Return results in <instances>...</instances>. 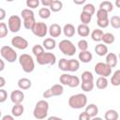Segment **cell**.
Segmentation results:
<instances>
[{
	"label": "cell",
	"instance_id": "obj_1",
	"mask_svg": "<svg viewBox=\"0 0 120 120\" xmlns=\"http://www.w3.org/2000/svg\"><path fill=\"white\" fill-rule=\"evenodd\" d=\"M48 111H49V103L45 99L38 100L36 103V106L33 111V115L36 119L41 120L47 117L48 115Z\"/></svg>",
	"mask_w": 120,
	"mask_h": 120
},
{
	"label": "cell",
	"instance_id": "obj_2",
	"mask_svg": "<svg viewBox=\"0 0 120 120\" xmlns=\"http://www.w3.org/2000/svg\"><path fill=\"white\" fill-rule=\"evenodd\" d=\"M68 105L70 108L75 109V110L82 109L83 107H86L87 105V97L82 93L72 95L68 98Z\"/></svg>",
	"mask_w": 120,
	"mask_h": 120
},
{
	"label": "cell",
	"instance_id": "obj_3",
	"mask_svg": "<svg viewBox=\"0 0 120 120\" xmlns=\"http://www.w3.org/2000/svg\"><path fill=\"white\" fill-rule=\"evenodd\" d=\"M19 63L22 70L26 73H31L35 69V62L33 57L28 53H22L19 57Z\"/></svg>",
	"mask_w": 120,
	"mask_h": 120
},
{
	"label": "cell",
	"instance_id": "obj_4",
	"mask_svg": "<svg viewBox=\"0 0 120 120\" xmlns=\"http://www.w3.org/2000/svg\"><path fill=\"white\" fill-rule=\"evenodd\" d=\"M58 47H59V50L65 54V55H68V56H72L76 53V47L75 45L69 40V39H62L59 44H58Z\"/></svg>",
	"mask_w": 120,
	"mask_h": 120
},
{
	"label": "cell",
	"instance_id": "obj_5",
	"mask_svg": "<svg viewBox=\"0 0 120 120\" xmlns=\"http://www.w3.org/2000/svg\"><path fill=\"white\" fill-rule=\"evenodd\" d=\"M0 54L2 56V58L6 61H8V63H13L17 60V52H15V50L10 47V46H2L0 49Z\"/></svg>",
	"mask_w": 120,
	"mask_h": 120
},
{
	"label": "cell",
	"instance_id": "obj_6",
	"mask_svg": "<svg viewBox=\"0 0 120 120\" xmlns=\"http://www.w3.org/2000/svg\"><path fill=\"white\" fill-rule=\"evenodd\" d=\"M94 70L95 72L99 75L100 77H109L110 75H112V68L110 66H108L106 63L104 62H98L96 65H95V68H94Z\"/></svg>",
	"mask_w": 120,
	"mask_h": 120
},
{
	"label": "cell",
	"instance_id": "obj_7",
	"mask_svg": "<svg viewBox=\"0 0 120 120\" xmlns=\"http://www.w3.org/2000/svg\"><path fill=\"white\" fill-rule=\"evenodd\" d=\"M8 30L12 33H17L20 31L22 27V19L18 15H11L8 20Z\"/></svg>",
	"mask_w": 120,
	"mask_h": 120
},
{
	"label": "cell",
	"instance_id": "obj_8",
	"mask_svg": "<svg viewBox=\"0 0 120 120\" xmlns=\"http://www.w3.org/2000/svg\"><path fill=\"white\" fill-rule=\"evenodd\" d=\"M37 62L38 65H52L53 66L56 63V56L52 52H44L42 55L37 57Z\"/></svg>",
	"mask_w": 120,
	"mask_h": 120
},
{
	"label": "cell",
	"instance_id": "obj_9",
	"mask_svg": "<svg viewBox=\"0 0 120 120\" xmlns=\"http://www.w3.org/2000/svg\"><path fill=\"white\" fill-rule=\"evenodd\" d=\"M33 32V34L38 38H44L47 33L49 32V28L47 26V24L43 22H37V23L35 24V26L33 27V29L31 30Z\"/></svg>",
	"mask_w": 120,
	"mask_h": 120
},
{
	"label": "cell",
	"instance_id": "obj_10",
	"mask_svg": "<svg viewBox=\"0 0 120 120\" xmlns=\"http://www.w3.org/2000/svg\"><path fill=\"white\" fill-rule=\"evenodd\" d=\"M11 45L16 48V49H19V50H25L27 47H28V41L21 37V36H15L12 38L11 39Z\"/></svg>",
	"mask_w": 120,
	"mask_h": 120
},
{
	"label": "cell",
	"instance_id": "obj_11",
	"mask_svg": "<svg viewBox=\"0 0 120 120\" xmlns=\"http://www.w3.org/2000/svg\"><path fill=\"white\" fill-rule=\"evenodd\" d=\"M24 99V94L22 90H13L10 94V100L13 104H21Z\"/></svg>",
	"mask_w": 120,
	"mask_h": 120
},
{
	"label": "cell",
	"instance_id": "obj_12",
	"mask_svg": "<svg viewBox=\"0 0 120 120\" xmlns=\"http://www.w3.org/2000/svg\"><path fill=\"white\" fill-rule=\"evenodd\" d=\"M63 29L61 28V26L58 23H52L50 25L49 27V35L51 38H58L61 33H62Z\"/></svg>",
	"mask_w": 120,
	"mask_h": 120
},
{
	"label": "cell",
	"instance_id": "obj_13",
	"mask_svg": "<svg viewBox=\"0 0 120 120\" xmlns=\"http://www.w3.org/2000/svg\"><path fill=\"white\" fill-rule=\"evenodd\" d=\"M118 62V57L114 52H108V54L106 55V64L108 66H110L111 68H114L116 67Z\"/></svg>",
	"mask_w": 120,
	"mask_h": 120
},
{
	"label": "cell",
	"instance_id": "obj_14",
	"mask_svg": "<svg viewBox=\"0 0 120 120\" xmlns=\"http://www.w3.org/2000/svg\"><path fill=\"white\" fill-rule=\"evenodd\" d=\"M76 31H77L78 35L80 37H82V38H86V37H88L90 35V28L86 24H82V23L79 24L77 29H76Z\"/></svg>",
	"mask_w": 120,
	"mask_h": 120
},
{
	"label": "cell",
	"instance_id": "obj_15",
	"mask_svg": "<svg viewBox=\"0 0 120 120\" xmlns=\"http://www.w3.org/2000/svg\"><path fill=\"white\" fill-rule=\"evenodd\" d=\"M78 58L81 62L82 63H89L93 59V54L89 51H84V52H80L78 54Z\"/></svg>",
	"mask_w": 120,
	"mask_h": 120
},
{
	"label": "cell",
	"instance_id": "obj_16",
	"mask_svg": "<svg viewBox=\"0 0 120 120\" xmlns=\"http://www.w3.org/2000/svg\"><path fill=\"white\" fill-rule=\"evenodd\" d=\"M75 26L71 23H67L63 27V33L67 38H72L75 35Z\"/></svg>",
	"mask_w": 120,
	"mask_h": 120
},
{
	"label": "cell",
	"instance_id": "obj_17",
	"mask_svg": "<svg viewBox=\"0 0 120 120\" xmlns=\"http://www.w3.org/2000/svg\"><path fill=\"white\" fill-rule=\"evenodd\" d=\"M95 52L98 56H105L108 54V47L104 43H98L95 46Z\"/></svg>",
	"mask_w": 120,
	"mask_h": 120
},
{
	"label": "cell",
	"instance_id": "obj_18",
	"mask_svg": "<svg viewBox=\"0 0 120 120\" xmlns=\"http://www.w3.org/2000/svg\"><path fill=\"white\" fill-rule=\"evenodd\" d=\"M50 91H51V94H52V97H59L63 94L64 92V87L62 84L60 83H56V84H53L51 88H49Z\"/></svg>",
	"mask_w": 120,
	"mask_h": 120
},
{
	"label": "cell",
	"instance_id": "obj_19",
	"mask_svg": "<svg viewBox=\"0 0 120 120\" xmlns=\"http://www.w3.org/2000/svg\"><path fill=\"white\" fill-rule=\"evenodd\" d=\"M32 86V82L28 78H21L18 81V87L21 90H27Z\"/></svg>",
	"mask_w": 120,
	"mask_h": 120
},
{
	"label": "cell",
	"instance_id": "obj_20",
	"mask_svg": "<svg viewBox=\"0 0 120 120\" xmlns=\"http://www.w3.org/2000/svg\"><path fill=\"white\" fill-rule=\"evenodd\" d=\"M42 46L44 49L48 50V51H51V50H53L56 46V41L54 38H47L43 40L42 42Z\"/></svg>",
	"mask_w": 120,
	"mask_h": 120
},
{
	"label": "cell",
	"instance_id": "obj_21",
	"mask_svg": "<svg viewBox=\"0 0 120 120\" xmlns=\"http://www.w3.org/2000/svg\"><path fill=\"white\" fill-rule=\"evenodd\" d=\"M84 112H86L90 115V117L93 118V117H95V116L98 115V106L96 104L91 103L89 105H86Z\"/></svg>",
	"mask_w": 120,
	"mask_h": 120
},
{
	"label": "cell",
	"instance_id": "obj_22",
	"mask_svg": "<svg viewBox=\"0 0 120 120\" xmlns=\"http://www.w3.org/2000/svg\"><path fill=\"white\" fill-rule=\"evenodd\" d=\"M24 112V107L21 104H14L11 108V113L14 117H20Z\"/></svg>",
	"mask_w": 120,
	"mask_h": 120
},
{
	"label": "cell",
	"instance_id": "obj_23",
	"mask_svg": "<svg viewBox=\"0 0 120 120\" xmlns=\"http://www.w3.org/2000/svg\"><path fill=\"white\" fill-rule=\"evenodd\" d=\"M104 33L101 29H94L92 32H91V38L96 41V42H99V41H102V37H103Z\"/></svg>",
	"mask_w": 120,
	"mask_h": 120
},
{
	"label": "cell",
	"instance_id": "obj_24",
	"mask_svg": "<svg viewBox=\"0 0 120 120\" xmlns=\"http://www.w3.org/2000/svg\"><path fill=\"white\" fill-rule=\"evenodd\" d=\"M108 83H109V82H108L107 78H105V77H100V76H99V77L97 79L96 86H97L98 89H99V90H103V89L107 88Z\"/></svg>",
	"mask_w": 120,
	"mask_h": 120
},
{
	"label": "cell",
	"instance_id": "obj_25",
	"mask_svg": "<svg viewBox=\"0 0 120 120\" xmlns=\"http://www.w3.org/2000/svg\"><path fill=\"white\" fill-rule=\"evenodd\" d=\"M104 117H105V120H118L119 114L115 110L110 109L105 112Z\"/></svg>",
	"mask_w": 120,
	"mask_h": 120
},
{
	"label": "cell",
	"instance_id": "obj_26",
	"mask_svg": "<svg viewBox=\"0 0 120 120\" xmlns=\"http://www.w3.org/2000/svg\"><path fill=\"white\" fill-rule=\"evenodd\" d=\"M80 68V62L76 59H69L68 60V71L74 72Z\"/></svg>",
	"mask_w": 120,
	"mask_h": 120
},
{
	"label": "cell",
	"instance_id": "obj_27",
	"mask_svg": "<svg viewBox=\"0 0 120 120\" xmlns=\"http://www.w3.org/2000/svg\"><path fill=\"white\" fill-rule=\"evenodd\" d=\"M111 83L113 86H119L120 85V69H117L113 72V74L111 78Z\"/></svg>",
	"mask_w": 120,
	"mask_h": 120
},
{
	"label": "cell",
	"instance_id": "obj_28",
	"mask_svg": "<svg viewBox=\"0 0 120 120\" xmlns=\"http://www.w3.org/2000/svg\"><path fill=\"white\" fill-rule=\"evenodd\" d=\"M62 8H63V3L59 0H53L52 5L50 6V9L52 12H58L62 9Z\"/></svg>",
	"mask_w": 120,
	"mask_h": 120
},
{
	"label": "cell",
	"instance_id": "obj_29",
	"mask_svg": "<svg viewBox=\"0 0 120 120\" xmlns=\"http://www.w3.org/2000/svg\"><path fill=\"white\" fill-rule=\"evenodd\" d=\"M115 40L114 35L112 33H104L102 37V41L104 44H112Z\"/></svg>",
	"mask_w": 120,
	"mask_h": 120
},
{
	"label": "cell",
	"instance_id": "obj_30",
	"mask_svg": "<svg viewBox=\"0 0 120 120\" xmlns=\"http://www.w3.org/2000/svg\"><path fill=\"white\" fill-rule=\"evenodd\" d=\"M82 82H94V75L91 71L85 70L81 74Z\"/></svg>",
	"mask_w": 120,
	"mask_h": 120
},
{
	"label": "cell",
	"instance_id": "obj_31",
	"mask_svg": "<svg viewBox=\"0 0 120 120\" xmlns=\"http://www.w3.org/2000/svg\"><path fill=\"white\" fill-rule=\"evenodd\" d=\"M51 9L49 8H41L38 10V15L41 19H49L51 17Z\"/></svg>",
	"mask_w": 120,
	"mask_h": 120
},
{
	"label": "cell",
	"instance_id": "obj_32",
	"mask_svg": "<svg viewBox=\"0 0 120 120\" xmlns=\"http://www.w3.org/2000/svg\"><path fill=\"white\" fill-rule=\"evenodd\" d=\"M99 8H102V9L106 10V11L109 13V12L112 11V9H113V5H112V3L111 1H103V2H101V3L99 4Z\"/></svg>",
	"mask_w": 120,
	"mask_h": 120
},
{
	"label": "cell",
	"instance_id": "obj_33",
	"mask_svg": "<svg viewBox=\"0 0 120 120\" xmlns=\"http://www.w3.org/2000/svg\"><path fill=\"white\" fill-rule=\"evenodd\" d=\"M21 16L23 20H26V19H31V18H35V14L33 12L32 9L30 8H24L21 11Z\"/></svg>",
	"mask_w": 120,
	"mask_h": 120
},
{
	"label": "cell",
	"instance_id": "obj_34",
	"mask_svg": "<svg viewBox=\"0 0 120 120\" xmlns=\"http://www.w3.org/2000/svg\"><path fill=\"white\" fill-rule=\"evenodd\" d=\"M80 20H81L82 24H86L87 25L92 20V15H90V14L84 12V11H82L81 14H80Z\"/></svg>",
	"mask_w": 120,
	"mask_h": 120
},
{
	"label": "cell",
	"instance_id": "obj_35",
	"mask_svg": "<svg viewBox=\"0 0 120 120\" xmlns=\"http://www.w3.org/2000/svg\"><path fill=\"white\" fill-rule=\"evenodd\" d=\"M32 52H33V54H34L36 57H38V56L42 55L45 52H44L43 46L38 45V44H36V45H34V47L32 48Z\"/></svg>",
	"mask_w": 120,
	"mask_h": 120
},
{
	"label": "cell",
	"instance_id": "obj_36",
	"mask_svg": "<svg viewBox=\"0 0 120 120\" xmlns=\"http://www.w3.org/2000/svg\"><path fill=\"white\" fill-rule=\"evenodd\" d=\"M94 82H81V88L84 92H91L94 89Z\"/></svg>",
	"mask_w": 120,
	"mask_h": 120
},
{
	"label": "cell",
	"instance_id": "obj_37",
	"mask_svg": "<svg viewBox=\"0 0 120 120\" xmlns=\"http://www.w3.org/2000/svg\"><path fill=\"white\" fill-rule=\"evenodd\" d=\"M36 23H37V21H36L35 18L23 20V26H24L25 29H28V30H32Z\"/></svg>",
	"mask_w": 120,
	"mask_h": 120
},
{
	"label": "cell",
	"instance_id": "obj_38",
	"mask_svg": "<svg viewBox=\"0 0 120 120\" xmlns=\"http://www.w3.org/2000/svg\"><path fill=\"white\" fill-rule=\"evenodd\" d=\"M110 24L112 25V28L119 29L120 28V17L117 15H113L110 19Z\"/></svg>",
	"mask_w": 120,
	"mask_h": 120
},
{
	"label": "cell",
	"instance_id": "obj_39",
	"mask_svg": "<svg viewBox=\"0 0 120 120\" xmlns=\"http://www.w3.org/2000/svg\"><path fill=\"white\" fill-rule=\"evenodd\" d=\"M58 68L62 71H68V60L66 58H61L58 62Z\"/></svg>",
	"mask_w": 120,
	"mask_h": 120
},
{
	"label": "cell",
	"instance_id": "obj_40",
	"mask_svg": "<svg viewBox=\"0 0 120 120\" xmlns=\"http://www.w3.org/2000/svg\"><path fill=\"white\" fill-rule=\"evenodd\" d=\"M70 79H71V75L68 74V73H64L62 75H60L59 77V82H61L62 85H68L70 82Z\"/></svg>",
	"mask_w": 120,
	"mask_h": 120
},
{
	"label": "cell",
	"instance_id": "obj_41",
	"mask_svg": "<svg viewBox=\"0 0 120 120\" xmlns=\"http://www.w3.org/2000/svg\"><path fill=\"white\" fill-rule=\"evenodd\" d=\"M82 11H84V12L90 14V15H93V14H95V12H96V8H95V6H94L93 4L88 3V4L84 5V7H83V8H82Z\"/></svg>",
	"mask_w": 120,
	"mask_h": 120
},
{
	"label": "cell",
	"instance_id": "obj_42",
	"mask_svg": "<svg viewBox=\"0 0 120 120\" xmlns=\"http://www.w3.org/2000/svg\"><path fill=\"white\" fill-rule=\"evenodd\" d=\"M108 19V12L102 8H98L97 11V20Z\"/></svg>",
	"mask_w": 120,
	"mask_h": 120
},
{
	"label": "cell",
	"instance_id": "obj_43",
	"mask_svg": "<svg viewBox=\"0 0 120 120\" xmlns=\"http://www.w3.org/2000/svg\"><path fill=\"white\" fill-rule=\"evenodd\" d=\"M8 25L5 22H0V38H5L8 35Z\"/></svg>",
	"mask_w": 120,
	"mask_h": 120
},
{
	"label": "cell",
	"instance_id": "obj_44",
	"mask_svg": "<svg viewBox=\"0 0 120 120\" xmlns=\"http://www.w3.org/2000/svg\"><path fill=\"white\" fill-rule=\"evenodd\" d=\"M79 84H80V78L76 75H71V79H70V82L68 86L74 88V87H77Z\"/></svg>",
	"mask_w": 120,
	"mask_h": 120
},
{
	"label": "cell",
	"instance_id": "obj_45",
	"mask_svg": "<svg viewBox=\"0 0 120 120\" xmlns=\"http://www.w3.org/2000/svg\"><path fill=\"white\" fill-rule=\"evenodd\" d=\"M77 45H78V48L80 49L81 52L87 51V49H88V42H87V40H85V39H81V40H79Z\"/></svg>",
	"mask_w": 120,
	"mask_h": 120
},
{
	"label": "cell",
	"instance_id": "obj_46",
	"mask_svg": "<svg viewBox=\"0 0 120 120\" xmlns=\"http://www.w3.org/2000/svg\"><path fill=\"white\" fill-rule=\"evenodd\" d=\"M39 4H40L39 0H27V1H26V6H27V8H29L30 9L37 8L39 6Z\"/></svg>",
	"mask_w": 120,
	"mask_h": 120
},
{
	"label": "cell",
	"instance_id": "obj_47",
	"mask_svg": "<svg viewBox=\"0 0 120 120\" xmlns=\"http://www.w3.org/2000/svg\"><path fill=\"white\" fill-rule=\"evenodd\" d=\"M97 24L100 28H106L110 24V20H109V18L108 19H104V20H97Z\"/></svg>",
	"mask_w": 120,
	"mask_h": 120
},
{
	"label": "cell",
	"instance_id": "obj_48",
	"mask_svg": "<svg viewBox=\"0 0 120 120\" xmlns=\"http://www.w3.org/2000/svg\"><path fill=\"white\" fill-rule=\"evenodd\" d=\"M8 98V93L6 90H4L3 88L0 89V103H3L7 100Z\"/></svg>",
	"mask_w": 120,
	"mask_h": 120
},
{
	"label": "cell",
	"instance_id": "obj_49",
	"mask_svg": "<svg viewBox=\"0 0 120 120\" xmlns=\"http://www.w3.org/2000/svg\"><path fill=\"white\" fill-rule=\"evenodd\" d=\"M78 120H91V117L86 112H82L79 114Z\"/></svg>",
	"mask_w": 120,
	"mask_h": 120
},
{
	"label": "cell",
	"instance_id": "obj_50",
	"mask_svg": "<svg viewBox=\"0 0 120 120\" xmlns=\"http://www.w3.org/2000/svg\"><path fill=\"white\" fill-rule=\"evenodd\" d=\"M53 0H41V4L44 6V8H50V6L52 5Z\"/></svg>",
	"mask_w": 120,
	"mask_h": 120
},
{
	"label": "cell",
	"instance_id": "obj_51",
	"mask_svg": "<svg viewBox=\"0 0 120 120\" xmlns=\"http://www.w3.org/2000/svg\"><path fill=\"white\" fill-rule=\"evenodd\" d=\"M5 18H6V10L1 8H0V21L2 22Z\"/></svg>",
	"mask_w": 120,
	"mask_h": 120
},
{
	"label": "cell",
	"instance_id": "obj_52",
	"mask_svg": "<svg viewBox=\"0 0 120 120\" xmlns=\"http://www.w3.org/2000/svg\"><path fill=\"white\" fill-rule=\"evenodd\" d=\"M43 98H52V94H51L50 89H47L45 92H43Z\"/></svg>",
	"mask_w": 120,
	"mask_h": 120
},
{
	"label": "cell",
	"instance_id": "obj_53",
	"mask_svg": "<svg viewBox=\"0 0 120 120\" xmlns=\"http://www.w3.org/2000/svg\"><path fill=\"white\" fill-rule=\"evenodd\" d=\"M1 120H15L14 119V116L13 115H10V114H6L2 117Z\"/></svg>",
	"mask_w": 120,
	"mask_h": 120
},
{
	"label": "cell",
	"instance_id": "obj_54",
	"mask_svg": "<svg viewBox=\"0 0 120 120\" xmlns=\"http://www.w3.org/2000/svg\"><path fill=\"white\" fill-rule=\"evenodd\" d=\"M5 84H6V80H5V78L3 76H1L0 77V89L3 88Z\"/></svg>",
	"mask_w": 120,
	"mask_h": 120
},
{
	"label": "cell",
	"instance_id": "obj_55",
	"mask_svg": "<svg viewBox=\"0 0 120 120\" xmlns=\"http://www.w3.org/2000/svg\"><path fill=\"white\" fill-rule=\"evenodd\" d=\"M73 3L76 4V5H82V4L85 3V0H79V1L78 0H74Z\"/></svg>",
	"mask_w": 120,
	"mask_h": 120
},
{
	"label": "cell",
	"instance_id": "obj_56",
	"mask_svg": "<svg viewBox=\"0 0 120 120\" xmlns=\"http://www.w3.org/2000/svg\"><path fill=\"white\" fill-rule=\"evenodd\" d=\"M47 120H63V119L58 116H50V117H48Z\"/></svg>",
	"mask_w": 120,
	"mask_h": 120
},
{
	"label": "cell",
	"instance_id": "obj_57",
	"mask_svg": "<svg viewBox=\"0 0 120 120\" xmlns=\"http://www.w3.org/2000/svg\"><path fill=\"white\" fill-rule=\"evenodd\" d=\"M0 63H1V68H0V71H3L4 68H5V63H4V60H0Z\"/></svg>",
	"mask_w": 120,
	"mask_h": 120
},
{
	"label": "cell",
	"instance_id": "obj_58",
	"mask_svg": "<svg viewBox=\"0 0 120 120\" xmlns=\"http://www.w3.org/2000/svg\"><path fill=\"white\" fill-rule=\"evenodd\" d=\"M114 4H115V6H116L117 8H120V0H115Z\"/></svg>",
	"mask_w": 120,
	"mask_h": 120
},
{
	"label": "cell",
	"instance_id": "obj_59",
	"mask_svg": "<svg viewBox=\"0 0 120 120\" xmlns=\"http://www.w3.org/2000/svg\"><path fill=\"white\" fill-rule=\"evenodd\" d=\"M91 120H103L101 117H98V116H95V117H93Z\"/></svg>",
	"mask_w": 120,
	"mask_h": 120
},
{
	"label": "cell",
	"instance_id": "obj_60",
	"mask_svg": "<svg viewBox=\"0 0 120 120\" xmlns=\"http://www.w3.org/2000/svg\"><path fill=\"white\" fill-rule=\"evenodd\" d=\"M118 58H119V60H120V52H119V54H118Z\"/></svg>",
	"mask_w": 120,
	"mask_h": 120
}]
</instances>
